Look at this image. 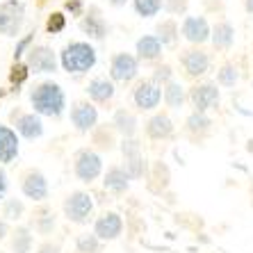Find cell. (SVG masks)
Masks as SVG:
<instances>
[{
  "instance_id": "obj_41",
  "label": "cell",
  "mask_w": 253,
  "mask_h": 253,
  "mask_svg": "<svg viewBox=\"0 0 253 253\" xmlns=\"http://www.w3.org/2000/svg\"><path fill=\"white\" fill-rule=\"evenodd\" d=\"M7 187H9V183H7V173L2 169H0V201L5 199L7 194Z\"/></svg>"
},
{
  "instance_id": "obj_10",
  "label": "cell",
  "mask_w": 253,
  "mask_h": 253,
  "mask_svg": "<svg viewBox=\"0 0 253 253\" xmlns=\"http://www.w3.org/2000/svg\"><path fill=\"white\" fill-rule=\"evenodd\" d=\"M180 32H183V37L187 39L189 43L201 46V43L210 42L212 28H210V23L206 21V16H185L183 25H180Z\"/></svg>"
},
{
  "instance_id": "obj_7",
  "label": "cell",
  "mask_w": 253,
  "mask_h": 253,
  "mask_svg": "<svg viewBox=\"0 0 253 253\" xmlns=\"http://www.w3.org/2000/svg\"><path fill=\"white\" fill-rule=\"evenodd\" d=\"M121 153H124V169L128 171V176L132 180L144 176V171H146V162H144V155H141V146L139 141L135 137H130V139H124L121 141Z\"/></svg>"
},
{
  "instance_id": "obj_11",
  "label": "cell",
  "mask_w": 253,
  "mask_h": 253,
  "mask_svg": "<svg viewBox=\"0 0 253 253\" xmlns=\"http://www.w3.org/2000/svg\"><path fill=\"white\" fill-rule=\"evenodd\" d=\"M28 69L35 73H53L57 69V55L48 46H35L28 50Z\"/></svg>"
},
{
  "instance_id": "obj_19",
  "label": "cell",
  "mask_w": 253,
  "mask_h": 253,
  "mask_svg": "<svg viewBox=\"0 0 253 253\" xmlns=\"http://www.w3.org/2000/svg\"><path fill=\"white\" fill-rule=\"evenodd\" d=\"M130 180H132V178L128 176V171H126L124 167H110V169L105 171V176H103V185H105V189L112 192V194H124V192H128Z\"/></svg>"
},
{
  "instance_id": "obj_5",
  "label": "cell",
  "mask_w": 253,
  "mask_h": 253,
  "mask_svg": "<svg viewBox=\"0 0 253 253\" xmlns=\"http://www.w3.org/2000/svg\"><path fill=\"white\" fill-rule=\"evenodd\" d=\"M73 173L80 183H94L96 178L103 173V160L98 153L83 148L76 153V162H73Z\"/></svg>"
},
{
  "instance_id": "obj_31",
  "label": "cell",
  "mask_w": 253,
  "mask_h": 253,
  "mask_svg": "<svg viewBox=\"0 0 253 253\" xmlns=\"http://www.w3.org/2000/svg\"><path fill=\"white\" fill-rule=\"evenodd\" d=\"M23 214H25L23 201H18V199L5 201V206H2V219H7V221H21Z\"/></svg>"
},
{
  "instance_id": "obj_27",
  "label": "cell",
  "mask_w": 253,
  "mask_h": 253,
  "mask_svg": "<svg viewBox=\"0 0 253 253\" xmlns=\"http://www.w3.org/2000/svg\"><path fill=\"white\" fill-rule=\"evenodd\" d=\"M210 117H208L206 112H192L187 117V121H185V128H187L189 135H194V137H203L210 132Z\"/></svg>"
},
{
  "instance_id": "obj_9",
  "label": "cell",
  "mask_w": 253,
  "mask_h": 253,
  "mask_svg": "<svg viewBox=\"0 0 253 253\" xmlns=\"http://www.w3.org/2000/svg\"><path fill=\"white\" fill-rule=\"evenodd\" d=\"M132 100H135V107L141 112H151L160 105L162 100V87L155 84L153 80H141L139 84L132 91Z\"/></svg>"
},
{
  "instance_id": "obj_28",
  "label": "cell",
  "mask_w": 253,
  "mask_h": 253,
  "mask_svg": "<svg viewBox=\"0 0 253 253\" xmlns=\"http://www.w3.org/2000/svg\"><path fill=\"white\" fill-rule=\"evenodd\" d=\"M35 247V237H32V230L25 228V226H18L12 233V251L14 253H30Z\"/></svg>"
},
{
  "instance_id": "obj_23",
  "label": "cell",
  "mask_w": 253,
  "mask_h": 253,
  "mask_svg": "<svg viewBox=\"0 0 253 253\" xmlns=\"http://www.w3.org/2000/svg\"><path fill=\"white\" fill-rule=\"evenodd\" d=\"M210 42L217 50H228V48H233V43H235V28H233L228 21H221V23H217L212 28Z\"/></svg>"
},
{
  "instance_id": "obj_18",
  "label": "cell",
  "mask_w": 253,
  "mask_h": 253,
  "mask_svg": "<svg viewBox=\"0 0 253 253\" xmlns=\"http://www.w3.org/2000/svg\"><path fill=\"white\" fill-rule=\"evenodd\" d=\"M18 155V137L16 130H12L9 126H0V162L9 165L14 162Z\"/></svg>"
},
{
  "instance_id": "obj_36",
  "label": "cell",
  "mask_w": 253,
  "mask_h": 253,
  "mask_svg": "<svg viewBox=\"0 0 253 253\" xmlns=\"http://www.w3.org/2000/svg\"><path fill=\"white\" fill-rule=\"evenodd\" d=\"M151 80H153L155 84H160V87H165V84H169L171 80H173V71H171L169 64H158Z\"/></svg>"
},
{
  "instance_id": "obj_24",
  "label": "cell",
  "mask_w": 253,
  "mask_h": 253,
  "mask_svg": "<svg viewBox=\"0 0 253 253\" xmlns=\"http://www.w3.org/2000/svg\"><path fill=\"white\" fill-rule=\"evenodd\" d=\"M57 226V217H55V212L50 210L48 206H42L37 208L32 212V228L39 233V235H50Z\"/></svg>"
},
{
  "instance_id": "obj_38",
  "label": "cell",
  "mask_w": 253,
  "mask_h": 253,
  "mask_svg": "<svg viewBox=\"0 0 253 253\" xmlns=\"http://www.w3.org/2000/svg\"><path fill=\"white\" fill-rule=\"evenodd\" d=\"M165 2V9L169 14H173V16H178V14H185L187 12V5L189 0H162Z\"/></svg>"
},
{
  "instance_id": "obj_45",
  "label": "cell",
  "mask_w": 253,
  "mask_h": 253,
  "mask_svg": "<svg viewBox=\"0 0 253 253\" xmlns=\"http://www.w3.org/2000/svg\"><path fill=\"white\" fill-rule=\"evenodd\" d=\"M107 2H112L114 7H119V5H126V0H107Z\"/></svg>"
},
{
  "instance_id": "obj_16",
  "label": "cell",
  "mask_w": 253,
  "mask_h": 253,
  "mask_svg": "<svg viewBox=\"0 0 253 253\" xmlns=\"http://www.w3.org/2000/svg\"><path fill=\"white\" fill-rule=\"evenodd\" d=\"M12 119L16 121V132L25 139H39L43 135V124L39 114L30 112V114H12Z\"/></svg>"
},
{
  "instance_id": "obj_22",
  "label": "cell",
  "mask_w": 253,
  "mask_h": 253,
  "mask_svg": "<svg viewBox=\"0 0 253 253\" xmlns=\"http://www.w3.org/2000/svg\"><path fill=\"white\" fill-rule=\"evenodd\" d=\"M162 57V43L155 35H146L137 42V59L139 62H155Z\"/></svg>"
},
{
  "instance_id": "obj_21",
  "label": "cell",
  "mask_w": 253,
  "mask_h": 253,
  "mask_svg": "<svg viewBox=\"0 0 253 253\" xmlns=\"http://www.w3.org/2000/svg\"><path fill=\"white\" fill-rule=\"evenodd\" d=\"M146 135L155 141H162V139H169L173 135V121H171L167 114H155L151 121L146 124Z\"/></svg>"
},
{
  "instance_id": "obj_33",
  "label": "cell",
  "mask_w": 253,
  "mask_h": 253,
  "mask_svg": "<svg viewBox=\"0 0 253 253\" xmlns=\"http://www.w3.org/2000/svg\"><path fill=\"white\" fill-rule=\"evenodd\" d=\"M237 80H240V73H237L235 64H224L217 71V84H221V87H235Z\"/></svg>"
},
{
  "instance_id": "obj_1",
  "label": "cell",
  "mask_w": 253,
  "mask_h": 253,
  "mask_svg": "<svg viewBox=\"0 0 253 253\" xmlns=\"http://www.w3.org/2000/svg\"><path fill=\"white\" fill-rule=\"evenodd\" d=\"M30 103H32L35 114H39V117H53V119L62 117V112H64V107H66L64 91L55 83L39 84L32 91V96H30Z\"/></svg>"
},
{
  "instance_id": "obj_15",
  "label": "cell",
  "mask_w": 253,
  "mask_h": 253,
  "mask_svg": "<svg viewBox=\"0 0 253 253\" xmlns=\"http://www.w3.org/2000/svg\"><path fill=\"white\" fill-rule=\"evenodd\" d=\"M71 124L78 132H91L98 124V110L91 103H76L71 110Z\"/></svg>"
},
{
  "instance_id": "obj_4",
  "label": "cell",
  "mask_w": 253,
  "mask_h": 253,
  "mask_svg": "<svg viewBox=\"0 0 253 253\" xmlns=\"http://www.w3.org/2000/svg\"><path fill=\"white\" fill-rule=\"evenodd\" d=\"M25 21V5L21 0H5L0 5V35L16 37Z\"/></svg>"
},
{
  "instance_id": "obj_20",
  "label": "cell",
  "mask_w": 253,
  "mask_h": 253,
  "mask_svg": "<svg viewBox=\"0 0 253 253\" xmlns=\"http://www.w3.org/2000/svg\"><path fill=\"white\" fill-rule=\"evenodd\" d=\"M87 94L94 103L105 105V103H110V100L114 98V83L107 80V78H94V80L87 84Z\"/></svg>"
},
{
  "instance_id": "obj_30",
  "label": "cell",
  "mask_w": 253,
  "mask_h": 253,
  "mask_svg": "<svg viewBox=\"0 0 253 253\" xmlns=\"http://www.w3.org/2000/svg\"><path fill=\"white\" fill-rule=\"evenodd\" d=\"M132 5H135V12L139 14V16L151 18L162 12L165 2H162V0H132Z\"/></svg>"
},
{
  "instance_id": "obj_14",
  "label": "cell",
  "mask_w": 253,
  "mask_h": 253,
  "mask_svg": "<svg viewBox=\"0 0 253 253\" xmlns=\"http://www.w3.org/2000/svg\"><path fill=\"white\" fill-rule=\"evenodd\" d=\"M94 233L100 242H112L124 233V219L117 212H103L94 224Z\"/></svg>"
},
{
  "instance_id": "obj_6",
  "label": "cell",
  "mask_w": 253,
  "mask_h": 253,
  "mask_svg": "<svg viewBox=\"0 0 253 253\" xmlns=\"http://www.w3.org/2000/svg\"><path fill=\"white\" fill-rule=\"evenodd\" d=\"M139 73V59L130 53H117L110 62V78L112 83H130Z\"/></svg>"
},
{
  "instance_id": "obj_2",
  "label": "cell",
  "mask_w": 253,
  "mask_h": 253,
  "mask_svg": "<svg viewBox=\"0 0 253 253\" xmlns=\"http://www.w3.org/2000/svg\"><path fill=\"white\" fill-rule=\"evenodd\" d=\"M96 59L98 57H96L94 46H89L87 42H71L59 55V62L69 73H84V71L94 69Z\"/></svg>"
},
{
  "instance_id": "obj_32",
  "label": "cell",
  "mask_w": 253,
  "mask_h": 253,
  "mask_svg": "<svg viewBox=\"0 0 253 253\" xmlns=\"http://www.w3.org/2000/svg\"><path fill=\"white\" fill-rule=\"evenodd\" d=\"M76 249L80 253H100V240L96 233H83L76 240Z\"/></svg>"
},
{
  "instance_id": "obj_35",
  "label": "cell",
  "mask_w": 253,
  "mask_h": 253,
  "mask_svg": "<svg viewBox=\"0 0 253 253\" xmlns=\"http://www.w3.org/2000/svg\"><path fill=\"white\" fill-rule=\"evenodd\" d=\"M66 28V16L62 12H53L46 21V32L48 35H59Z\"/></svg>"
},
{
  "instance_id": "obj_3",
  "label": "cell",
  "mask_w": 253,
  "mask_h": 253,
  "mask_svg": "<svg viewBox=\"0 0 253 253\" xmlns=\"http://www.w3.org/2000/svg\"><path fill=\"white\" fill-rule=\"evenodd\" d=\"M62 210L71 224H87L94 212V199L87 192H71L62 203Z\"/></svg>"
},
{
  "instance_id": "obj_17",
  "label": "cell",
  "mask_w": 253,
  "mask_h": 253,
  "mask_svg": "<svg viewBox=\"0 0 253 253\" xmlns=\"http://www.w3.org/2000/svg\"><path fill=\"white\" fill-rule=\"evenodd\" d=\"M80 28L91 39H105V35H107V23H105V18H103V12L96 5L89 7L87 16L80 21Z\"/></svg>"
},
{
  "instance_id": "obj_13",
  "label": "cell",
  "mask_w": 253,
  "mask_h": 253,
  "mask_svg": "<svg viewBox=\"0 0 253 253\" xmlns=\"http://www.w3.org/2000/svg\"><path fill=\"white\" fill-rule=\"evenodd\" d=\"M21 192H23L30 201H35V203L46 201L48 199V180H46V176H43L42 171L30 169L28 173L23 176V180H21Z\"/></svg>"
},
{
  "instance_id": "obj_12",
  "label": "cell",
  "mask_w": 253,
  "mask_h": 253,
  "mask_svg": "<svg viewBox=\"0 0 253 253\" xmlns=\"http://www.w3.org/2000/svg\"><path fill=\"white\" fill-rule=\"evenodd\" d=\"M180 64L189 78H201L210 71V55L201 48H187L180 55Z\"/></svg>"
},
{
  "instance_id": "obj_37",
  "label": "cell",
  "mask_w": 253,
  "mask_h": 253,
  "mask_svg": "<svg viewBox=\"0 0 253 253\" xmlns=\"http://www.w3.org/2000/svg\"><path fill=\"white\" fill-rule=\"evenodd\" d=\"M28 73H30L28 64L14 62L12 71H9V83H12V84H21V83H25V78H28Z\"/></svg>"
},
{
  "instance_id": "obj_34",
  "label": "cell",
  "mask_w": 253,
  "mask_h": 253,
  "mask_svg": "<svg viewBox=\"0 0 253 253\" xmlns=\"http://www.w3.org/2000/svg\"><path fill=\"white\" fill-rule=\"evenodd\" d=\"M114 130V126H112ZM112 130L107 128V126H100V128H94V144L98 148H103V151H110V148L114 146V135Z\"/></svg>"
},
{
  "instance_id": "obj_26",
  "label": "cell",
  "mask_w": 253,
  "mask_h": 253,
  "mask_svg": "<svg viewBox=\"0 0 253 253\" xmlns=\"http://www.w3.org/2000/svg\"><path fill=\"white\" fill-rule=\"evenodd\" d=\"M162 98H165L167 107L171 110H180L185 105V100H187V94H185V87L176 80H171L169 84H165V91H162Z\"/></svg>"
},
{
  "instance_id": "obj_29",
  "label": "cell",
  "mask_w": 253,
  "mask_h": 253,
  "mask_svg": "<svg viewBox=\"0 0 253 253\" xmlns=\"http://www.w3.org/2000/svg\"><path fill=\"white\" fill-rule=\"evenodd\" d=\"M178 35H180V30H178V23L173 18H165L162 23H158L155 28V37L160 39L162 46H171V43H176Z\"/></svg>"
},
{
  "instance_id": "obj_25",
  "label": "cell",
  "mask_w": 253,
  "mask_h": 253,
  "mask_svg": "<svg viewBox=\"0 0 253 253\" xmlns=\"http://www.w3.org/2000/svg\"><path fill=\"white\" fill-rule=\"evenodd\" d=\"M112 126L119 135H124V139H130V137L137 135V117L132 112H128V110H117Z\"/></svg>"
},
{
  "instance_id": "obj_8",
  "label": "cell",
  "mask_w": 253,
  "mask_h": 253,
  "mask_svg": "<svg viewBox=\"0 0 253 253\" xmlns=\"http://www.w3.org/2000/svg\"><path fill=\"white\" fill-rule=\"evenodd\" d=\"M189 100L194 105V112H208V110H214L219 105L221 94H219L214 83H201L189 89Z\"/></svg>"
},
{
  "instance_id": "obj_40",
  "label": "cell",
  "mask_w": 253,
  "mask_h": 253,
  "mask_svg": "<svg viewBox=\"0 0 253 253\" xmlns=\"http://www.w3.org/2000/svg\"><path fill=\"white\" fill-rule=\"evenodd\" d=\"M37 253H62V249H59V244H55V242H43L42 247L37 249Z\"/></svg>"
},
{
  "instance_id": "obj_43",
  "label": "cell",
  "mask_w": 253,
  "mask_h": 253,
  "mask_svg": "<svg viewBox=\"0 0 253 253\" xmlns=\"http://www.w3.org/2000/svg\"><path fill=\"white\" fill-rule=\"evenodd\" d=\"M7 235H9V226H7V221H5V219H0V242L5 240Z\"/></svg>"
},
{
  "instance_id": "obj_44",
  "label": "cell",
  "mask_w": 253,
  "mask_h": 253,
  "mask_svg": "<svg viewBox=\"0 0 253 253\" xmlns=\"http://www.w3.org/2000/svg\"><path fill=\"white\" fill-rule=\"evenodd\" d=\"M244 9H247V12L253 16V0H244Z\"/></svg>"
},
{
  "instance_id": "obj_39",
  "label": "cell",
  "mask_w": 253,
  "mask_h": 253,
  "mask_svg": "<svg viewBox=\"0 0 253 253\" xmlns=\"http://www.w3.org/2000/svg\"><path fill=\"white\" fill-rule=\"evenodd\" d=\"M32 39H35V32H32V35H28L25 37V39H21V42H18V46H16V50H14V59H21V55L25 53V50H28V46L30 43H32Z\"/></svg>"
},
{
  "instance_id": "obj_42",
  "label": "cell",
  "mask_w": 253,
  "mask_h": 253,
  "mask_svg": "<svg viewBox=\"0 0 253 253\" xmlns=\"http://www.w3.org/2000/svg\"><path fill=\"white\" fill-rule=\"evenodd\" d=\"M66 9H69V12H73L78 16V14H80V9H83V5H80V0H66Z\"/></svg>"
}]
</instances>
